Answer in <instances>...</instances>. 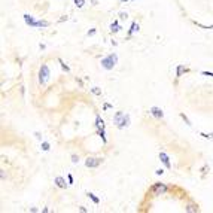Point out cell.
Here are the masks:
<instances>
[{"mask_svg": "<svg viewBox=\"0 0 213 213\" xmlns=\"http://www.w3.org/2000/svg\"><path fill=\"white\" fill-rule=\"evenodd\" d=\"M113 124H115L119 130L128 127V125H130V115H127V113H124V112H116L115 116H113Z\"/></svg>", "mask_w": 213, "mask_h": 213, "instance_id": "1", "label": "cell"}, {"mask_svg": "<svg viewBox=\"0 0 213 213\" xmlns=\"http://www.w3.org/2000/svg\"><path fill=\"white\" fill-rule=\"evenodd\" d=\"M116 63H118V55L116 54H109L107 57H104L101 60V67L104 70H112L116 66Z\"/></svg>", "mask_w": 213, "mask_h": 213, "instance_id": "2", "label": "cell"}, {"mask_svg": "<svg viewBox=\"0 0 213 213\" xmlns=\"http://www.w3.org/2000/svg\"><path fill=\"white\" fill-rule=\"evenodd\" d=\"M167 191H168L167 185H166V183H161V182H157V183H154V185L151 186V194H152V195H155V197L166 194Z\"/></svg>", "mask_w": 213, "mask_h": 213, "instance_id": "3", "label": "cell"}, {"mask_svg": "<svg viewBox=\"0 0 213 213\" xmlns=\"http://www.w3.org/2000/svg\"><path fill=\"white\" fill-rule=\"evenodd\" d=\"M49 75H51L49 67L46 64H42L40 69H39V84L40 85H45L46 82H48V79H49Z\"/></svg>", "mask_w": 213, "mask_h": 213, "instance_id": "4", "label": "cell"}, {"mask_svg": "<svg viewBox=\"0 0 213 213\" xmlns=\"http://www.w3.org/2000/svg\"><path fill=\"white\" fill-rule=\"evenodd\" d=\"M101 163H103V158L90 157V158H87V161H85V166H87L88 168H95V167H99Z\"/></svg>", "mask_w": 213, "mask_h": 213, "instance_id": "5", "label": "cell"}, {"mask_svg": "<svg viewBox=\"0 0 213 213\" xmlns=\"http://www.w3.org/2000/svg\"><path fill=\"white\" fill-rule=\"evenodd\" d=\"M149 112H151L152 116H155L157 119H163V118H164V112H163L159 107H155V106H154V107L149 109Z\"/></svg>", "mask_w": 213, "mask_h": 213, "instance_id": "6", "label": "cell"}, {"mask_svg": "<svg viewBox=\"0 0 213 213\" xmlns=\"http://www.w3.org/2000/svg\"><path fill=\"white\" fill-rule=\"evenodd\" d=\"M24 21H25V24L27 25H30L32 28H36V20H34L32 15H28V13H24Z\"/></svg>", "mask_w": 213, "mask_h": 213, "instance_id": "7", "label": "cell"}, {"mask_svg": "<svg viewBox=\"0 0 213 213\" xmlns=\"http://www.w3.org/2000/svg\"><path fill=\"white\" fill-rule=\"evenodd\" d=\"M159 159H161V163L166 166L167 168H171V164H170V158L166 152H159Z\"/></svg>", "mask_w": 213, "mask_h": 213, "instance_id": "8", "label": "cell"}, {"mask_svg": "<svg viewBox=\"0 0 213 213\" xmlns=\"http://www.w3.org/2000/svg\"><path fill=\"white\" fill-rule=\"evenodd\" d=\"M54 183H55L58 188H67V183H66V180H64V177H61V176H57L55 179H54Z\"/></svg>", "mask_w": 213, "mask_h": 213, "instance_id": "9", "label": "cell"}, {"mask_svg": "<svg viewBox=\"0 0 213 213\" xmlns=\"http://www.w3.org/2000/svg\"><path fill=\"white\" fill-rule=\"evenodd\" d=\"M186 72H189V69H186L185 66H183V64H179V66H177V69H176V76H177V78H180V76H182L183 73H186Z\"/></svg>", "mask_w": 213, "mask_h": 213, "instance_id": "10", "label": "cell"}, {"mask_svg": "<svg viewBox=\"0 0 213 213\" xmlns=\"http://www.w3.org/2000/svg\"><path fill=\"white\" fill-rule=\"evenodd\" d=\"M95 128L97 130L104 128V121H103V118H101L100 115H95Z\"/></svg>", "mask_w": 213, "mask_h": 213, "instance_id": "11", "label": "cell"}, {"mask_svg": "<svg viewBox=\"0 0 213 213\" xmlns=\"http://www.w3.org/2000/svg\"><path fill=\"white\" fill-rule=\"evenodd\" d=\"M198 210H200V209H198L197 204H188V206L185 207V212L186 213H197Z\"/></svg>", "mask_w": 213, "mask_h": 213, "instance_id": "12", "label": "cell"}, {"mask_svg": "<svg viewBox=\"0 0 213 213\" xmlns=\"http://www.w3.org/2000/svg\"><path fill=\"white\" fill-rule=\"evenodd\" d=\"M136 32H139V24H137V23H131V27H130V30H128V37H131Z\"/></svg>", "mask_w": 213, "mask_h": 213, "instance_id": "13", "label": "cell"}, {"mask_svg": "<svg viewBox=\"0 0 213 213\" xmlns=\"http://www.w3.org/2000/svg\"><path fill=\"white\" fill-rule=\"evenodd\" d=\"M119 28H121V27H119L118 21H113L112 25H110V32H112V33H118V32H119Z\"/></svg>", "mask_w": 213, "mask_h": 213, "instance_id": "14", "label": "cell"}, {"mask_svg": "<svg viewBox=\"0 0 213 213\" xmlns=\"http://www.w3.org/2000/svg\"><path fill=\"white\" fill-rule=\"evenodd\" d=\"M49 23L48 21H43V20H40V21H36V28H42V27H48Z\"/></svg>", "mask_w": 213, "mask_h": 213, "instance_id": "15", "label": "cell"}, {"mask_svg": "<svg viewBox=\"0 0 213 213\" xmlns=\"http://www.w3.org/2000/svg\"><path fill=\"white\" fill-rule=\"evenodd\" d=\"M87 195H88V198L92 200V203H95V204H99V203H100V198H99V197H95L92 192H87Z\"/></svg>", "mask_w": 213, "mask_h": 213, "instance_id": "16", "label": "cell"}, {"mask_svg": "<svg viewBox=\"0 0 213 213\" xmlns=\"http://www.w3.org/2000/svg\"><path fill=\"white\" fill-rule=\"evenodd\" d=\"M58 63H60V64H61V69H63V70H64V72H70V67H69L67 64H66V63H64V61H63V60H61V58H58Z\"/></svg>", "mask_w": 213, "mask_h": 213, "instance_id": "17", "label": "cell"}, {"mask_svg": "<svg viewBox=\"0 0 213 213\" xmlns=\"http://www.w3.org/2000/svg\"><path fill=\"white\" fill-rule=\"evenodd\" d=\"M97 133H99V136L101 137V140H103V143H106L107 140H106V134H104V128H101V130H97Z\"/></svg>", "mask_w": 213, "mask_h": 213, "instance_id": "18", "label": "cell"}, {"mask_svg": "<svg viewBox=\"0 0 213 213\" xmlns=\"http://www.w3.org/2000/svg\"><path fill=\"white\" fill-rule=\"evenodd\" d=\"M40 148H42V151H49V149H51V145H49V143H48V142H42V145H40Z\"/></svg>", "mask_w": 213, "mask_h": 213, "instance_id": "19", "label": "cell"}, {"mask_svg": "<svg viewBox=\"0 0 213 213\" xmlns=\"http://www.w3.org/2000/svg\"><path fill=\"white\" fill-rule=\"evenodd\" d=\"M85 5V0H75V6L76 8H82Z\"/></svg>", "mask_w": 213, "mask_h": 213, "instance_id": "20", "label": "cell"}, {"mask_svg": "<svg viewBox=\"0 0 213 213\" xmlns=\"http://www.w3.org/2000/svg\"><path fill=\"white\" fill-rule=\"evenodd\" d=\"M200 136H203L204 139H213V133H209V134L207 133H200Z\"/></svg>", "mask_w": 213, "mask_h": 213, "instance_id": "21", "label": "cell"}, {"mask_svg": "<svg viewBox=\"0 0 213 213\" xmlns=\"http://www.w3.org/2000/svg\"><path fill=\"white\" fill-rule=\"evenodd\" d=\"M180 118H182V119H183V121H185V122L188 124V125H191L189 119H188V118H186V116H185V113H180Z\"/></svg>", "mask_w": 213, "mask_h": 213, "instance_id": "22", "label": "cell"}, {"mask_svg": "<svg viewBox=\"0 0 213 213\" xmlns=\"http://www.w3.org/2000/svg\"><path fill=\"white\" fill-rule=\"evenodd\" d=\"M91 91H92V92H94V94H97V95H100V94H101V91L99 90V88H97V87H94V88H92V90H91Z\"/></svg>", "mask_w": 213, "mask_h": 213, "instance_id": "23", "label": "cell"}, {"mask_svg": "<svg viewBox=\"0 0 213 213\" xmlns=\"http://www.w3.org/2000/svg\"><path fill=\"white\" fill-rule=\"evenodd\" d=\"M78 161H79V157H76V155H72V163H75V164H76Z\"/></svg>", "mask_w": 213, "mask_h": 213, "instance_id": "24", "label": "cell"}, {"mask_svg": "<svg viewBox=\"0 0 213 213\" xmlns=\"http://www.w3.org/2000/svg\"><path fill=\"white\" fill-rule=\"evenodd\" d=\"M203 75H204V76H210V78H213V73H210V72H206V70H204V72H201Z\"/></svg>", "mask_w": 213, "mask_h": 213, "instance_id": "25", "label": "cell"}, {"mask_svg": "<svg viewBox=\"0 0 213 213\" xmlns=\"http://www.w3.org/2000/svg\"><path fill=\"white\" fill-rule=\"evenodd\" d=\"M95 33H97V30H95V28H92V30H90V32H88V36H94Z\"/></svg>", "mask_w": 213, "mask_h": 213, "instance_id": "26", "label": "cell"}, {"mask_svg": "<svg viewBox=\"0 0 213 213\" xmlns=\"http://www.w3.org/2000/svg\"><path fill=\"white\" fill-rule=\"evenodd\" d=\"M67 180H69V183H73V176H72V174H69V176H67Z\"/></svg>", "mask_w": 213, "mask_h": 213, "instance_id": "27", "label": "cell"}, {"mask_svg": "<svg viewBox=\"0 0 213 213\" xmlns=\"http://www.w3.org/2000/svg\"><path fill=\"white\" fill-rule=\"evenodd\" d=\"M155 173H157L158 176H159V174H163V173H164V170H163V168H158V170L155 171Z\"/></svg>", "mask_w": 213, "mask_h": 213, "instance_id": "28", "label": "cell"}, {"mask_svg": "<svg viewBox=\"0 0 213 213\" xmlns=\"http://www.w3.org/2000/svg\"><path fill=\"white\" fill-rule=\"evenodd\" d=\"M119 17H121V18H127V17H128V15H127V13H125V12H121V13H119Z\"/></svg>", "mask_w": 213, "mask_h": 213, "instance_id": "29", "label": "cell"}, {"mask_svg": "<svg viewBox=\"0 0 213 213\" xmlns=\"http://www.w3.org/2000/svg\"><path fill=\"white\" fill-rule=\"evenodd\" d=\"M110 107H112V106H110V104H107V103L103 106V109H104V110H106V109H110Z\"/></svg>", "mask_w": 213, "mask_h": 213, "instance_id": "30", "label": "cell"}, {"mask_svg": "<svg viewBox=\"0 0 213 213\" xmlns=\"http://www.w3.org/2000/svg\"><path fill=\"white\" fill-rule=\"evenodd\" d=\"M119 2H122V3H125V2H128V0H119Z\"/></svg>", "mask_w": 213, "mask_h": 213, "instance_id": "31", "label": "cell"}]
</instances>
